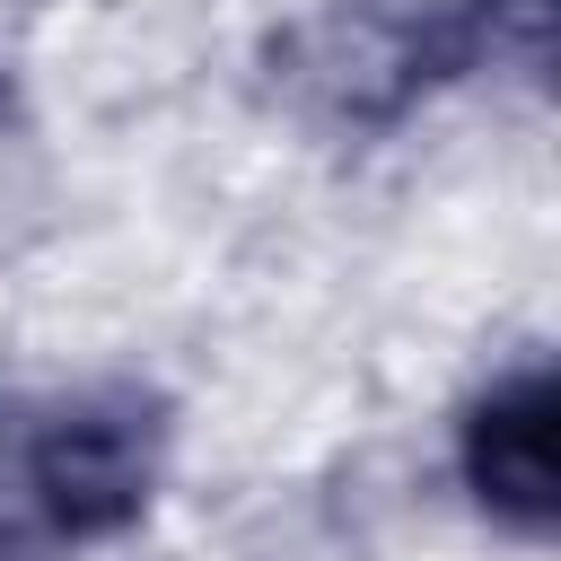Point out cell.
Instances as JSON below:
<instances>
[{
    "instance_id": "obj_3",
    "label": "cell",
    "mask_w": 561,
    "mask_h": 561,
    "mask_svg": "<svg viewBox=\"0 0 561 561\" xmlns=\"http://www.w3.org/2000/svg\"><path fill=\"white\" fill-rule=\"evenodd\" d=\"M456 473H465V500L500 535L543 543L561 526V377H552V359H517L465 403Z\"/></svg>"
},
{
    "instance_id": "obj_2",
    "label": "cell",
    "mask_w": 561,
    "mask_h": 561,
    "mask_svg": "<svg viewBox=\"0 0 561 561\" xmlns=\"http://www.w3.org/2000/svg\"><path fill=\"white\" fill-rule=\"evenodd\" d=\"M167 403L131 377L35 394L0 421V561H61L140 526L167 473Z\"/></svg>"
},
{
    "instance_id": "obj_4",
    "label": "cell",
    "mask_w": 561,
    "mask_h": 561,
    "mask_svg": "<svg viewBox=\"0 0 561 561\" xmlns=\"http://www.w3.org/2000/svg\"><path fill=\"white\" fill-rule=\"evenodd\" d=\"M0 131H9V88H0Z\"/></svg>"
},
{
    "instance_id": "obj_1",
    "label": "cell",
    "mask_w": 561,
    "mask_h": 561,
    "mask_svg": "<svg viewBox=\"0 0 561 561\" xmlns=\"http://www.w3.org/2000/svg\"><path fill=\"white\" fill-rule=\"evenodd\" d=\"M508 35L543 44V0H324L263 35V88L298 123L359 140L491 70Z\"/></svg>"
}]
</instances>
